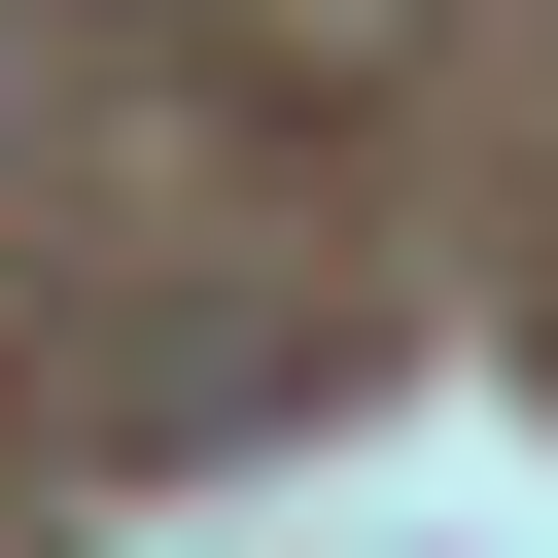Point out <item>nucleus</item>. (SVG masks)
<instances>
[]
</instances>
